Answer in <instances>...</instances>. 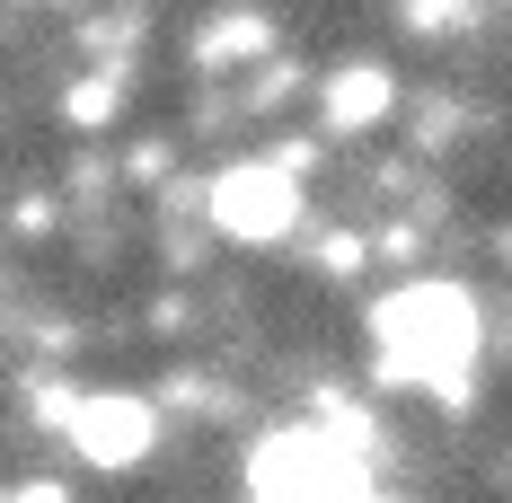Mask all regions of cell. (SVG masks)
Wrapping results in <instances>:
<instances>
[{
  "label": "cell",
  "instance_id": "6da1fadb",
  "mask_svg": "<svg viewBox=\"0 0 512 503\" xmlns=\"http://www.w3.org/2000/svg\"><path fill=\"white\" fill-rule=\"evenodd\" d=\"M380 345H389V380H415L442 406L468 398V362H477V309L451 283H407L398 301H380Z\"/></svg>",
  "mask_w": 512,
  "mask_h": 503
},
{
  "label": "cell",
  "instance_id": "7a4b0ae2",
  "mask_svg": "<svg viewBox=\"0 0 512 503\" xmlns=\"http://www.w3.org/2000/svg\"><path fill=\"white\" fill-rule=\"evenodd\" d=\"M256 503H362V459L345 442H327V433H274L265 451H256Z\"/></svg>",
  "mask_w": 512,
  "mask_h": 503
},
{
  "label": "cell",
  "instance_id": "3957f363",
  "mask_svg": "<svg viewBox=\"0 0 512 503\" xmlns=\"http://www.w3.org/2000/svg\"><path fill=\"white\" fill-rule=\"evenodd\" d=\"M212 230L221 239H239V248H265V239H283L292 221H301V177L292 168H274V159H239V168H221L212 177Z\"/></svg>",
  "mask_w": 512,
  "mask_h": 503
},
{
  "label": "cell",
  "instance_id": "277c9868",
  "mask_svg": "<svg viewBox=\"0 0 512 503\" xmlns=\"http://www.w3.org/2000/svg\"><path fill=\"white\" fill-rule=\"evenodd\" d=\"M62 424H71V451L89 468H133L159 433V406L151 398H71Z\"/></svg>",
  "mask_w": 512,
  "mask_h": 503
},
{
  "label": "cell",
  "instance_id": "5b68a950",
  "mask_svg": "<svg viewBox=\"0 0 512 503\" xmlns=\"http://www.w3.org/2000/svg\"><path fill=\"white\" fill-rule=\"evenodd\" d=\"M318 106H327V133H371V124H389V106H398V71H389V62H345Z\"/></svg>",
  "mask_w": 512,
  "mask_h": 503
},
{
  "label": "cell",
  "instance_id": "8992f818",
  "mask_svg": "<svg viewBox=\"0 0 512 503\" xmlns=\"http://www.w3.org/2000/svg\"><path fill=\"white\" fill-rule=\"evenodd\" d=\"M265 45H274V27H265L256 9H230V18H212L204 36H195V62L221 71V62H248V53H265Z\"/></svg>",
  "mask_w": 512,
  "mask_h": 503
},
{
  "label": "cell",
  "instance_id": "52a82bcc",
  "mask_svg": "<svg viewBox=\"0 0 512 503\" xmlns=\"http://www.w3.org/2000/svg\"><path fill=\"white\" fill-rule=\"evenodd\" d=\"M106 115H115V80H80V89H71V124H89V133H98Z\"/></svg>",
  "mask_w": 512,
  "mask_h": 503
},
{
  "label": "cell",
  "instance_id": "ba28073f",
  "mask_svg": "<svg viewBox=\"0 0 512 503\" xmlns=\"http://www.w3.org/2000/svg\"><path fill=\"white\" fill-rule=\"evenodd\" d=\"M318 265H327V274H354V265H362V239H354V230H336V239H318Z\"/></svg>",
  "mask_w": 512,
  "mask_h": 503
},
{
  "label": "cell",
  "instance_id": "9c48e42d",
  "mask_svg": "<svg viewBox=\"0 0 512 503\" xmlns=\"http://www.w3.org/2000/svg\"><path fill=\"white\" fill-rule=\"evenodd\" d=\"M9 503H71L62 486H27V495H9Z\"/></svg>",
  "mask_w": 512,
  "mask_h": 503
},
{
  "label": "cell",
  "instance_id": "30bf717a",
  "mask_svg": "<svg viewBox=\"0 0 512 503\" xmlns=\"http://www.w3.org/2000/svg\"><path fill=\"white\" fill-rule=\"evenodd\" d=\"M362 503H380V495H362Z\"/></svg>",
  "mask_w": 512,
  "mask_h": 503
}]
</instances>
